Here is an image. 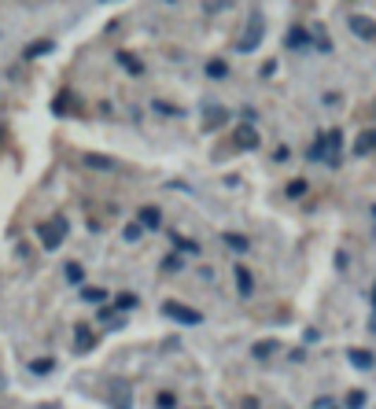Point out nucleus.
Instances as JSON below:
<instances>
[{
	"mask_svg": "<svg viewBox=\"0 0 376 409\" xmlns=\"http://www.w3.org/2000/svg\"><path fill=\"white\" fill-rule=\"evenodd\" d=\"M162 314H166L170 321H181V324H200V321H203L200 310H188V306H181V303H166V306H162Z\"/></svg>",
	"mask_w": 376,
	"mask_h": 409,
	"instance_id": "obj_4",
	"label": "nucleus"
},
{
	"mask_svg": "<svg viewBox=\"0 0 376 409\" xmlns=\"http://www.w3.org/2000/svg\"><path fill=\"white\" fill-rule=\"evenodd\" d=\"M85 347H92V336L89 329H78V350H85Z\"/></svg>",
	"mask_w": 376,
	"mask_h": 409,
	"instance_id": "obj_21",
	"label": "nucleus"
},
{
	"mask_svg": "<svg viewBox=\"0 0 376 409\" xmlns=\"http://www.w3.org/2000/svg\"><path fill=\"white\" fill-rule=\"evenodd\" d=\"M372 306H376V291H372Z\"/></svg>",
	"mask_w": 376,
	"mask_h": 409,
	"instance_id": "obj_26",
	"label": "nucleus"
},
{
	"mask_svg": "<svg viewBox=\"0 0 376 409\" xmlns=\"http://www.w3.org/2000/svg\"><path fill=\"white\" fill-rule=\"evenodd\" d=\"M225 118H229L225 107H207L203 111V129H218V126H225Z\"/></svg>",
	"mask_w": 376,
	"mask_h": 409,
	"instance_id": "obj_7",
	"label": "nucleus"
},
{
	"mask_svg": "<svg viewBox=\"0 0 376 409\" xmlns=\"http://www.w3.org/2000/svg\"><path fill=\"white\" fill-rule=\"evenodd\" d=\"M85 299H89V303H100L104 291H100V288H85Z\"/></svg>",
	"mask_w": 376,
	"mask_h": 409,
	"instance_id": "obj_22",
	"label": "nucleus"
},
{
	"mask_svg": "<svg viewBox=\"0 0 376 409\" xmlns=\"http://www.w3.org/2000/svg\"><path fill=\"white\" fill-rule=\"evenodd\" d=\"M351 34L354 37H362V41H376V23L372 19H365V15H351Z\"/></svg>",
	"mask_w": 376,
	"mask_h": 409,
	"instance_id": "obj_5",
	"label": "nucleus"
},
{
	"mask_svg": "<svg viewBox=\"0 0 376 409\" xmlns=\"http://www.w3.org/2000/svg\"><path fill=\"white\" fill-rule=\"evenodd\" d=\"M236 148H243V152H255L258 148V133L251 126H236Z\"/></svg>",
	"mask_w": 376,
	"mask_h": 409,
	"instance_id": "obj_6",
	"label": "nucleus"
},
{
	"mask_svg": "<svg viewBox=\"0 0 376 409\" xmlns=\"http://www.w3.org/2000/svg\"><path fill=\"white\" fill-rule=\"evenodd\" d=\"M81 276H85V273H81V266H78V262H71V266H67V281L71 284H81Z\"/></svg>",
	"mask_w": 376,
	"mask_h": 409,
	"instance_id": "obj_18",
	"label": "nucleus"
},
{
	"mask_svg": "<svg viewBox=\"0 0 376 409\" xmlns=\"http://www.w3.org/2000/svg\"><path fill=\"white\" fill-rule=\"evenodd\" d=\"M277 350V343H255V358H269Z\"/></svg>",
	"mask_w": 376,
	"mask_h": 409,
	"instance_id": "obj_19",
	"label": "nucleus"
},
{
	"mask_svg": "<svg viewBox=\"0 0 376 409\" xmlns=\"http://www.w3.org/2000/svg\"><path fill=\"white\" fill-rule=\"evenodd\" d=\"M85 166H92V170H114V159H107V155H85Z\"/></svg>",
	"mask_w": 376,
	"mask_h": 409,
	"instance_id": "obj_13",
	"label": "nucleus"
},
{
	"mask_svg": "<svg viewBox=\"0 0 376 409\" xmlns=\"http://www.w3.org/2000/svg\"><path fill=\"white\" fill-rule=\"evenodd\" d=\"M37 236H41V243H44L48 251H56L59 243L67 240V221H63V218H56V221H41V225H37Z\"/></svg>",
	"mask_w": 376,
	"mask_h": 409,
	"instance_id": "obj_3",
	"label": "nucleus"
},
{
	"mask_svg": "<svg viewBox=\"0 0 376 409\" xmlns=\"http://www.w3.org/2000/svg\"><path fill=\"white\" fill-rule=\"evenodd\" d=\"M236 288H240V295H251V288H255V281H251V269L236 266Z\"/></svg>",
	"mask_w": 376,
	"mask_h": 409,
	"instance_id": "obj_10",
	"label": "nucleus"
},
{
	"mask_svg": "<svg viewBox=\"0 0 376 409\" xmlns=\"http://www.w3.org/2000/svg\"><path fill=\"white\" fill-rule=\"evenodd\" d=\"M372 214H376V207H372Z\"/></svg>",
	"mask_w": 376,
	"mask_h": 409,
	"instance_id": "obj_27",
	"label": "nucleus"
},
{
	"mask_svg": "<svg viewBox=\"0 0 376 409\" xmlns=\"http://www.w3.org/2000/svg\"><path fill=\"white\" fill-rule=\"evenodd\" d=\"M159 221H162V214L155 207H140V214H137V225L140 228H159Z\"/></svg>",
	"mask_w": 376,
	"mask_h": 409,
	"instance_id": "obj_8",
	"label": "nucleus"
},
{
	"mask_svg": "<svg viewBox=\"0 0 376 409\" xmlns=\"http://www.w3.org/2000/svg\"><path fill=\"white\" fill-rule=\"evenodd\" d=\"M339 148H343V137H339V129H332V133L317 137V144H314V152H310V159H325L329 166H336V162H339Z\"/></svg>",
	"mask_w": 376,
	"mask_h": 409,
	"instance_id": "obj_1",
	"label": "nucleus"
},
{
	"mask_svg": "<svg viewBox=\"0 0 376 409\" xmlns=\"http://www.w3.org/2000/svg\"><path fill=\"white\" fill-rule=\"evenodd\" d=\"M262 34H266L262 15H251L248 26H243V34H240V41H236V48H240V52H255V48L262 44Z\"/></svg>",
	"mask_w": 376,
	"mask_h": 409,
	"instance_id": "obj_2",
	"label": "nucleus"
},
{
	"mask_svg": "<svg viewBox=\"0 0 376 409\" xmlns=\"http://www.w3.org/2000/svg\"><path fill=\"white\" fill-rule=\"evenodd\" d=\"M303 192H306V181H291L288 185V195H303Z\"/></svg>",
	"mask_w": 376,
	"mask_h": 409,
	"instance_id": "obj_23",
	"label": "nucleus"
},
{
	"mask_svg": "<svg viewBox=\"0 0 376 409\" xmlns=\"http://www.w3.org/2000/svg\"><path fill=\"white\" fill-rule=\"evenodd\" d=\"M347 405H351V409H362V405H365V395H362V391H351V395H347Z\"/></svg>",
	"mask_w": 376,
	"mask_h": 409,
	"instance_id": "obj_20",
	"label": "nucleus"
},
{
	"mask_svg": "<svg viewBox=\"0 0 376 409\" xmlns=\"http://www.w3.org/2000/svg\"><path fill=\"white\" fill-rule=\"evenodd\" d=\"M354 152H358V155H369V152H376V129H369V133H362V140L354 144Z\"/></svg>",
	"mask_w": 376,
	"mask_h": 409,
	"instance_id": "obj_11",
	"label": "nucleus"
},
{
	"mask_svg": "<svg viewBox=\"0 0 376 409\" xmlns=\"http://www.w3.org/2000/svg\"><path fill=\"white\" fill-rule=\"evenodd\" d=\"M119 306H122V310H133V306H137V295H119Z\"/></svg>",
	"mask_w": 376,
	"mask_h": 409,
	"instance_id": "obj_24",
	"label": "nucleus"
},
{
	"mask_svg": "<svg viewBox=\"0 0 376 409\" xmlns=\"http://www.w3.org/2000/svg\"><path fill=\"white\" fill-rule=\"evenodd\" d=\"M347 358H351V365H354V369H372V354L362 350V347H354Z\"/></svg>",
	"mask_w": 376,
	"mask_h": 409,
	"instance_id": "obj_9",
	"label": "nucleus"
},
{
	"mask_svg": "<svg viewBox=\"0 0 376 409\" xmlns=\"http://www.w3.org/2000/svg\"><path fill=\"white\" fill-rule=\"evenodd\" d=\"M48 52H52V41H37V44L26 48V59H37V56H48Z\"/></svg>",
	"mask_w": 376,
	"mask_h": 409,
	"instance_id": "obj_14",
	"label": "nucleus"
},
{
	"mask_svg": "<svg viewBox=\"0 0 376 409\" xmlns=\"http://www.w3.org/2000/svg\"><path fill=\"white\" fill-rule=\"evenodd\" d=\"M104 4H107V0H104Z\"/></svg>",
	"mask_w": 376,
	"mask_h": 409,
	"instance_id": "obj_28",
	"label": "nucleus"
},
{
	"mask_svg": "<svg viewBox=\"0 0 376 409\" xmlns=\"http://www.w3.org/2000/svg\"><path fill=\"white\" fill-rule=\"evenodd\" d=\"M119 67H126V71L133 74V78H140V74H144L140 59H133V56H129V52H119Z\"/></svg>",
	"mask_w": 376,
	"mask_h": 409,
	"instance_id": "obj_12",
	"label": "nucleus"
},
{
	"mask_svg": "<svg viewBox=\"0 0 376 409\" xmlns=\"http://www.w3.org/2000/svg\"><path fill=\"white\" fill-rule=\"evenodd\" d=\"M243 409H258V402L255 398H243Z\"/></svg>",
	"mask_w": 376,
	"mask_h": 409,
	"instance_id": "obj_25",
	"label": "nucleus"
},
{
	"mask_svg": "<svg viewBox=\"0 0 376 409\" xmlns=\"http://www.w3.org/2000/svg\"><path fill=\"white\" fill-rule=\"evenodd\" d=\"M225 243H229L233 251H248V248H251L248 236H236V233H225Z\"/></svg>",
	"mask_w": 376,
	"mask_h": 409,
	"instance_id": "obj_15",
	"label": "nucleus"
},
{
	"mask_svg": "<svg viewBox=\"0 0 376 409\" xmlns=\"http://www.w3.org/2000/svg\"><path fill=\"white\" fill-rule=\"evenodd\" d=\"M207 74H210V78H225V74H229V67H225L222 59H210V63H207Z\"/></svg>",
	"mask_w": 376,
	"mask_h": 409,
	"instance_id": "obj_16",
	"label": "nucleus"
},
{
	"mask_svg": "<svg viewBox=\"0 0 376 409\" xmlns=\"http://www.w3.org/2000/svg\"><path fill=\"white\" fill-rule=\"evenodd\" d=\"M306 44V30H291L288 34V48H303Z\"/></svg>",
	"mask_w": 376,
	"mask_h": 409,
	"instance_id": "obj_17",
	"label": "nucleus"
}]
</instances>
